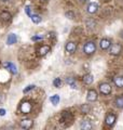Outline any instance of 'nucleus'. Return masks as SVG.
<instances>
[{
    "label": "nucleus",
    "mask_w": 123,
    "mask_h": 130,
    "mask_svg": "<svg viewBox=\"0 0 123 130\" xmlns=\"http://www.w3.org/2000/svg\"><path fill=\"white\" fill-rule=\"evenodd\" d=\"M96 51V43L94 41H88L83 46V52L87 55H92Z\"/></svg>",
    "instance_id": "f257e3e1"
},
{
    "label": "nucleus",
    "mask_w": 123,
    "mask_h": 130,
    "mask_svg": "<svg viewBox=\"0 0 123 130\" xmlns=\"http://www.w3.org/2000/svg\"><path fill=\"white\" fill-rule=\"evenodd\" d=\"M122 50H123V47L120 43H111V46H110V48L108 49L109 53L111 55H114V56L120 54L122 52Z\"/></svg>",
    "instance_id": "f03ea898"
},
{
    "label": "nucleus",
    "mask_w": 123,
    "mask_h": 130,
    "mask_svg": "<svg viewBox=\"0 0 123 130\" xmlns=\"http://www.w3.org/2000/svg\"><path fill=\"white\" fill-rule=\"evenodd\" d=\"M32 109V105L29 101H23L19 105V112L22 114H28L30 113Z\"/></svg>",
    "instance_id": "7ed1b4c3"
},
{
    "label": "nucleus",
    "mask_w": 123,
    "mask_h": 130,
    "mask_svg": "<svg viewBox=\"0 0 123 130\" xmlns=\"http://www.w3.org/2000/svg\"><path fill=\"white\" fill-rule=\"evenodd\" d=\"M98 89H99V92L104 95H109L112 90L111 86H110L108 83H101L99 86H98Z\"/></svg>",
    "instance_id": "20e7f679"
},
{
    "label": "nucleus",
    "mask_w": 123,
    "mask_h": 130,
    "mask_svg": "<svg viewBox=\"0 0 123 130\" xmlns=\"http://www.w3.org/2000/svg\"><path fill=\"white\" fill-rule=\"evenodd\" d=\"M116 121H117V116L114 115V114L112 113H108L107 115H106L105 117V124L106 126H108V127H112V126L116 124Z\"/></svg>",
    "instance_id": "39448f33"
},
{
    "label": "nucleus",
    "mask_w": 123,
    "mask_h": 130,
    "mask_svg": "<svg viewBox=\"0 0 123 130\" xmlns=\"http://www.w3.org/2000/svg\"><path fill=\"white\" fill-rule=\"evenodd\" d=\"M98 99V93L95 89H90L87 92V101L88 102H95Z\"/></svg>",
    "instance_id": "423d86ee"
},
{
    "label": "nucleus",
    "mask_w": 123,
    "mask_h": 130,
    "mask_svg": "<svg viewBox=\"0 0 123 130\" xmlns=\"http://www.w3.org/2000/svg\"><path fill=\"white\" fill-rule=\"evenodd\" d=\"M98 8H99V6H98V3L96 2H90L88 7H87V12L90 14H95L96 12L98 11Z\"/></svg>",
    "instance_id": "0eeeda50"
},
{
    "label": "nucleus",
    "mask_w": 123,
    "mask_h": 130,
    "mask_svg": "<svg viewBox=\"0 0 123 130\" xmlns=\"http://www.w3.org/2000/svg\"><path fill=\"white\" fill-rule=\"evenodd\" d=\"M3 67H5L6 70L10 71V73H12L13 75L17 74V68H16L14 63H12V62H5V63H3Z\"/></svg>",
    "instance_id": "6e6552de"
},
{
    "label": "nucleus",
    "mask_w": 123,
    "mask_h": 130,
    "mask_svg": "<svg viewBox=\"0 0 123 130\" xmlns=\"http://www.w3.org/2000/svg\"><path fill=\"white\" fill-rule=\"evenodd\" d=\"M65 50H66L68 53H75L77 50V43L73 41H68L65 46Z\"/></svg>",
    "instance_id": "1a4fd4ad"
},
{
    "label": "nucleus",
    "mask_w": 123,
    "mask_h": 130,
    "mask_svg": "<svg viewBox=\"0 0 123 130\" xmlns=\"http://www.w3.org/2000/svg\"><path fill=\"white\" fill-rule=\"evenodd\" d=\"M50 51H51V47L48 46V44H43V46H41V47L38 49V55L44 56V55H47Z\"/></svg>",
    "instance_id": "9d476101"
},
{
    "label": "nucleus",
    "mask_w": 123,
    "mask_h": 130,
    "mask_svg": "<svg viewBox=\"0 0 123 130\" xmlns=\"http://www.w3.org/2000/svg\"><path fill=\"white\" fill-rule=\"evenodd\" d=\"M32 126H34V121L32 119H29V118H25L20 121V127L23 129H30L32 128Z\"/></svg>",
    "instance_id": "9b49d317"
},
{
    "label": "nucleus",
    "mask_w": 123,
    "mask_h": 130,
    "mask_svg": "<svg viewBox=\"0 0 123 130\" xmlns=\"http://www.w3.org/2000/svg\"><path fill=\"white\" fill-rule=\"evenodd\" d=\"M99 46L101 48V50L106 51L110 48V46H111V41H110V39H108V38H102L99 42Z\"/></svg>",
    "instance_id": "f8f14e48"
},
{
    "label": "nucleus",
    "mask_w": 123,
    "mask_h": 130,
    "mask_svg": "<svg viewBox=\"0 0 123 130\" xmlns=\"http://www.w3.org/2000/svg\"><path fill=\"white\" fill-rule=\"evenodd\" d=\"M60 120L67 121L68 124H71L72 120H73V117H72V115L69 112H63V113H62V119Z\"/></svg>",
    "instance_id": "ddd939ff"
},
{
    "label": "nucleus",
    "mask_w": 123,
    "mask_h": 130,
    "mask_svg": "<svg viewBox=\"0 0 123 130\" xmlns=\"http://www.w3.org/2000/svg\"><path fill=\"white\" fill-rule=\"evenodd\" d=\"M16 42H17V36L13 34V32L9 34V36H8V38H7V44L12 46V44H15Z\"/></svg>",
    "instance_id": "4468645a"
},
{
    "label": "nucleus",
    "mask_w": 123,
    "mask_h": 130,
    "mask_svg": "<svg viewBox=\"0 0 123 130\" xmlns=\"http://www.w3.org/2000/svg\"><path fill=\"white\" fill-rule=\"evenodd\" d=\"M80 128L82 130H91L93 128V126L91 124V121L88 120V119H83L81 121V124H80Z\"/></svg>",
    "instance_id": "2eb2a0df"
},
{
    "label": "nucleus",
    "mask_w": 123,
    "mask_h": 130,
    "mask_svg": "<svg viewBox=\"0 0 123 130\" xmlns=\"http://www.w3.org/2000/svg\"><path fill=\"white\" fill-rule=\"evenodd\" d=\"M66 84L70 88H72V89H78L77 81H76V79L73 78V77H67V78H66Z\"/></svg>",
    "instance_id": "dca6fc26"
},
{
    "label": "nucleus",
    "mask_w": 123,
    "mask_h": 130,
    "mask_svg": "<svg viewBox=\"0 0 123 130\" xmlns=\"http://www.w3.org/2000/svg\"><path fill=\"white\" fill-rule=\"evenodd\" d=\"M114 105H116V107L120 109L123 108V95H118L114 99Z\"/></svg>",
    "instance_id": "f3484780"
},
{
    "label": "nucleus",
    "mask_w": 123,
    "mask_h": 130,
    "mask_svg": "<svg viewBox=\"0 0 123 130\" xmlns=\"http://www.w3.org/2000/svg\"><path fill=\"white\" fill-rule=\"evenodd\" d=\"M113 84L118 88H123V76H117L113 78Z\"/></svg>",
    "instance_id": "a211bd4d"
},
{
    "label": "nucleus",
    "mask_w": 123,
    "mask_h": 130,
    "mask_svg": "<svg viewBox=\"0 0 123 130\" xmlns=\"http://www.w3.org/2000/svg\"><path fill=\"white\" fill-rule=\"evenodd\" d=\"M82 80H83V83L85 85H92L93 81H94V78L91 74H85L83 76V78H82Z\"/></svg>",
    "instance_id": "6ab92c4d"
},
{
    "label": "nucleus",
    "mask_w": 123,
    "mask_h": 130,
    "mask_svg": "<svg viewBox=\"0 0 123 130\" xmlns=\"http://www.w3.org/2000/svg\"><path fill=\"white\" fill-rule=\"evenodd\" d=\"M80 111L82 114H89L90 112H91V105L85 103V104H82L80 106Z\"/></svg>",
    "instance_id": "aec40b11"
},
{
    "label": "nucleus",
    "mask_w": 123,
    "mask_h": 130,
    "mask_svg": "<svg viewBox=\"0 0 123 130\" xmlns=\"http://www.w3.org/2000/svg\"><path fill=\"white\" fill-rule=\"evenodd\" d=\"M0 18H1V19L3 20V21L9 22V21H11L12 15L10 14V12H8V11H3V12H1V14H0Z\"/></svg>",
    "instance_id": "412c9836"
},
{
    "label": "nucleus",
    "mask_w": 123,
    "mask_h": 130,
    "mask_svg": "<svg viewBox=\"0 0 123 130\" xmlns=\"http://www.w3.org/2000/svg\"><path fill=\"white\" fill-rule=\"evenodd\" d=\"M59 95L58 94H54V95H52L51 98H50V101H51V103L54 105V106H56V105H58V103H59Z\"/></svg>",
    "instance_id": "4be33fe9"
},
{
    "label": "nucleus",
    "mask_w": 123,
    "mask_h": 130,
    "mask_svg": "<svg viewBox=\"0 0 123 130\" xmlns=\"http://www.w3.org/2000/svg\"><path fill=\"white\" fill-rule=\"evenodd\" d=\"M30 19H31L32 23H35V24H39V23H41V21H42V18H41L39 14H32L30 16Z\"/></svg>",
    "instance_id": "5701e85b"
},
{
    "label": "nucleus",
    "mask_w": 123,
    "mask_h": 130,
    "mask_svg": "<svg viewBox=\"0 0 123 130\" xmlns=\"http://www.w3.org/2000/svg\"><path fill=\"white\" fill-rule=\"evenodd\" d=\"M62 85H63V81H62V79L58 78V77H56V78L53 80V86L55 88H60Z\"/></svg>",
    "instance_id": "b1692460"
},
{
    "label": "nucleus",
    "mask_w": 123,
    "mask_h": 130,
    "mask_svg": "<svg viewBox=\"0 0 123 130\" xmlns=\"http://www.w3.org/2000/svg\"><path fill=\"white\" fill-rule=\"evenodd\" d=\"M65 16H66L68 20H73L75 19V13H73V11H67L66 13H65Z\"/></svg>",
    "instance_id": "393cba45"
},
{
    "label": "nucleus",
    "mask_w": 123,
    "mask_h": 130,
    "mask_svg": "<svg viewBox=\"0 0 123 130\" xmlns=\"http://www.w3.org/2000/svg\"><path fill=\"white\" fill-rule=\"evenodd\" d=\"M35 88H36L35 85H28V86H27L26 88H24L23 92H24V93H27V92H29V91H31V90H34Z\"/></svg>",
    "instance_id": "a878e982"
},
{
    "label": "nucleus",
    "mask_w": 123,
    "mask_h": 130,
    "mask_svg": "<svg viewBox=\"0 0 123 130\" xmlns=\"http://www.w3.org/2000/svg\"><path fill=\"white\" fill-rule=\"evenodd\" d=\"M43 38H44L43 35H36V36H32L31 40H32V41H39V40L43 39Z\"/></svg>",
    "instance_id": "bb28decb"
},
{
    "label": "nucleus",
    "mask_w": 123,
    "mask_h": 130,
    "mask_svg": "<svg viewBox=\"0 0 123 130\" xmlns=\"http://www.w3.org/2000/svg\"><path fill=\"white\" fill-rule=\"evenodd\" d=\"M25 13H26L28 16H29V18H30L32 14H34V13L31 12V8H30L29 6H26V7H25Z\"/></svg>",
    "instance_id": "cd10ccee"
},
{
    "label": "nucleus",
    "mask_w": 123,
    "mask_h": 130,
    "mask_svg": "<svg viewBox=\"0 0 123 130\" xmlns=\"http://www.w3.org/2000/svg\"><path fill=\"white\" fill-rule=\"evenodd\" d=\"M6 113H7V111L5 108H0V116H5Z\"/></svg>",
    "instance_id": "c85d7f7f"
},
{
    "label": "nucleus",
    "mask_w": 123,
    "mask_h": 130,
    "mask_svg": "<svg viewBox=\"0 0 123 130\" xmlns=\"http://www.w3.org/2000/svg\"><path fill=\"white\" fill-rule=\"evenodd\" d=\"M120 37L123 39V30H121V31H120Z\"/></svg>",
    "instance_id": "c756f323"
},
{
    "label": "nucleus",
    "mask_w": 123,
    "mask_h": 130,
    "mask_svg": "<svg viewBox=\"0 0 123 130\" xmlns=\"http://www.w3.org/2000/svg\"><path fill=\"white\" fill-rule=\"evenodd\" d=\"M79 1H80V2H82V3H84V2H87L88 0H79Z\"/></svg>",
    "instance_id": "7c9ffc66"
},
{
    "label": "nucleus",
    "mask_w": 123,
    "mask_h": 130,
    "mask_svg": "<svg viewBox=\"0 0 123 130\" xmlns=\"http://www.w3.org/2000/svg\"><path fill=\"white\" fill-rule=\"evenodd\" d=\"M1 100H2V95L0 94V102H1Z\"/></svg>",
    "instance_id": "2f4dec72"
},
{
    "label": "nucleus",
    "mask_w": 123,
    "mask_h": 130,
    "mask_svg": "<svg viewBox=\"0 0 123 130\" xmlns=\"http://www.w3.org/2000/svg\"><path fill=\"white\" fill-rule=\"evenodd\" d=\"M3 1H8V0H3Z\"/></svg>",
    "instance_id": "473e14b6"
}]
</instances>
